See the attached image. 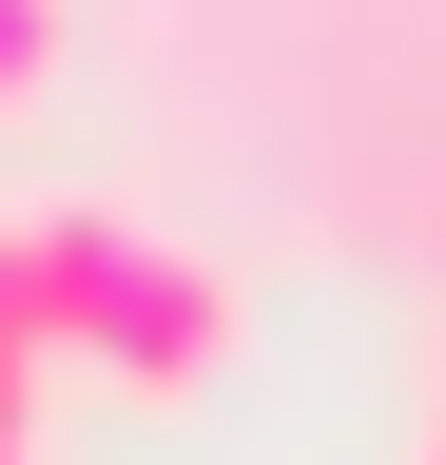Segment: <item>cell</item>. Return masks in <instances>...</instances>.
I'll list each match as a JSON object with an SVG mask.
<instances>
[{
    "instance_id": "obj_1",
    "label": "cell",
    "mask_w": 446,
    "mask_h": 465,
    "mask_svg": "<svg viewBox=\"0 0 446 465\" xmlns=\"http://www.w3.org/2000/svg\"><path fill=\"white\" fill-rule=\"evenodd\" d=\"M39 291H59V349L117 369V388H213L233 369V272L136 232V213H97V194L39 213Z\"/></svg>"
},
{
    "instance_id": "obj_2",
    "label": "cell",
    "mask_w": 446,
    "mask_h": 465,
    "mask_svg": "<svg viewBox=\"0 0 446 465\" xmlns=\"http://www.w3.org/2000/svg\"><path fill=\"white\" fill-rule=\"evenodd\" d=\"M39 369H59V291H39V213H0V465L39 446Z\"/></svg>"
},
{
    "instance_id": "obj_3",
    "label": "cell",
    "mask_w": 446,
    "mask_h": 465,
    "mask_svg": "<svg viewBox=\"0 0 446 465\" xmlns=\"http://www.w3.org/2000/svg\"><path fill=\"white\" fill-rule=\"evenodd\" d=\"M39 78H59V0H0V116H20Z\"/></svg>"
},
{
    "instance_id": "obj_4",
    "label": "cell",
    "mask_w": 446,
    "mask_h": 465,
    "mask_svg": "<svg viewBox=\"0 0 446 465\" xmlns=\"http://www.w3.org/2000/svg\"><path fill=\"white\" fill-rule=\"evenodd\" d=\"M427 465H446V427H427Z\"/></svg>"
},
{
    "instance_id": "obj_5",
    "label": "cell",
    "mask_w": 446,
    "mask_h": 465,
    "mask_svg": "<svg viewBox=\"0 0 446 465\" xmlns=\"http://www.w3.org/2000/svg\"><path fill=\"white\" fill-rule=\"evenodd\" d=\"M427 427H446V407H427Z\"/></svg>"
}]
</instances>
